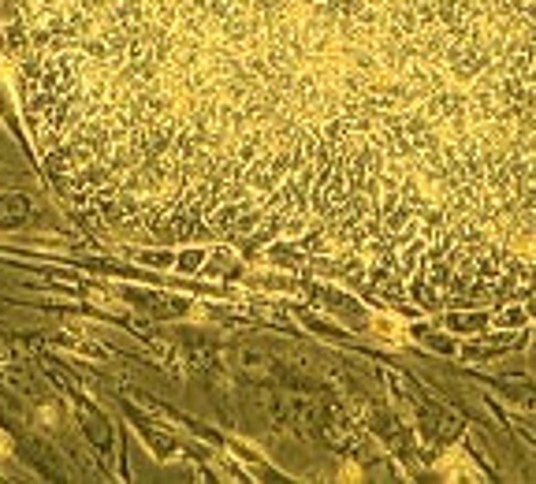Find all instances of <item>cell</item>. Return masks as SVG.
<instances>
[{"label":"cell","instance_id":"6da1fadb","mask_svg":"<svg viewBox=\"0 0 536 484\" xmlns=\"http://www.w3.org/2000/svg\"><path fill=\"white\" fill-rule=\"evenodd\" d=\"M56 194L414 306L536 280V0H0Z\"/></svg>","mask_w":536,"mask_h":484}]
</instances>
